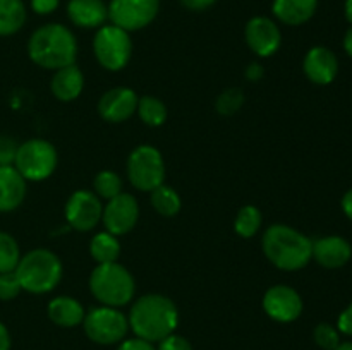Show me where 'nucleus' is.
I'll use <instances>...</instances> for the list:
<instances>
[{"label": "nucleus", "instance_id": "4", "mask_svg": "<svg viewBox=\"0 0 352 350\" xmlns=\"http://www.w3.org/2000/svg\"><path fill=\"white\" fill-rule=\"evenodd\" d=\"M64 266L60 257L48 249H33L21 256L16 277L21 288L28 294L43 295L55 290L60 283Z\"/></svg>", "mask_w": 352, "mask_h": 350}, {"label": "nucleus", "instance_id": "27", "mask_svg": "<svg viewBox=\"0 0 352 350\" xmlns=\"http://www.w3.org/2000/svg\"><path fill=\"white\" fill-rule=\"evenodd\" d=\"M263 216L261 211L254 205H244L237 211L236 220H234V230L243 239H253L261 229Z\"/></svg>", "mask_w": 352, "mask_h": 350}, {"label": "nucleus", "instance_id": "9", "mask_svg": "<svg viewBox=\"0 0 352 350\" xmlns=\"http://www.w3.org/2000/svg\"><path fill=\"white\" fill-rule=\"evenodd\" d=\"M127 178L141 192H151L165 180V161L151 144H140L127 158Z\"/></svg>", "mask_w": 352, "mask_h": 350}, {"label": "nucleus", "instance_id": "33", "mask_svg": "<svg viewBox=\"0 0 352 350\" xmlns=\"http://www.w3.org/2000/svg\"><path fill=\"white\" fill-rule=\"evenodd\" d=\"M157 350H192V345L186 336L172 333V335L165 336L164 340L158 342Z\"/></svg>", "mask_w": 352, "mask_h": 350}, {"label": "nucleus", "instance_id": "28", "mask_svg": "<svg viewBox=\"0 0 352 350\" xmlns=\"http://www.w3.org/2000/svg\"><path fill=\"white\" fill-rule=\"evenodd\" d=\"M93 192L100 199L109 201L122 192V178L113 170H100L93 178Z\"/></svg>", "mask_w": 352, "mask_h": 350}, {"label": "nucleus", "instance_id": "36", "mask_svg": "<svg viewBox=\"0 0 352 350\" xmlns=\"http://www.w3.org/2000/svg\"><path fill=\"white\" fill-rule=\"evenodd\" d=\"M60 5V0H31V9L38 16H48Z\"/></svg>", "mask_w": 352, "mask_h": 350}, {"label": "nucleus", "instance_id": "44", "mask_svg": "<svg viewBox=\"0 0 352 350\" xmlns=\"http://www.w3.org/2000/svg\"><path fill=\"white\" fill-rule=\"evenodd\" d=\"M336 350H352V342H340Z\"/></svg>", "mask_w": 352, "mask_h": 350}, {"label": "nucleus", "instance_id": "5", "mask_svg": "<svg viewBox=\"0 0 352 350\" xmlns=\"http://www.w3.org/2000/svg\"><path fill=\"white\" fill-rule=\"evenodd\" d=\"M89 292L102 305L124 307L136 294V281L131 271L120 263L96 264L89 275Z\"/></svg>", "mask_w": 352, "mask_h": 350}, {"label": "nucleus", "instance_id": "43", "mask_svg": "<svg viewBox=\"0 0 352 350\" xmlns=\"http://www.w3.org/2000/svg\"><path fill=\"white\" fill-rule=\"evenodd\" d=\"M344 14H346V19L352 24V0H346V3H344Z\"/></svg>", "mask_w": 352, "mask_h": 350}, {"label": "nucleus", "instance_id": "12", "mask_svg": "<svg viewBox=\"0 0 352 350\" xmlns=\"http://www.w3.org/2000/svg\"><path fill=\"white\" fill-rule=\"evenodd\" d=\"M140 205L138 199L129 192H120L116 198L109 199L103 206L102 222L107 232L120 237L134 230L140 220Z\"/></svg>", "mask_w": 352, "mask_h": 350}, {"label": "nucleus", "instance_id": "6", "mask_svg": "<svg viewBox=\"0 0 352 350\" xmlns=\"http://www.w3.org/2000/svg\"><path fill=\"white\" fill-rule=\"evenodd\" d=\"M57 165L58 153L50 141L34 137L17 146L14 167L26 178V182L47 180L54 175Z\"/></svg>", "mask_w": 352, "mask_h": 350}, {"label": "nucleus", "instance_id": "29", "mask_svg": "<svg viewBox=\"0 0 352 350\" xmlns=\"http://www.w3.org/2000/svg\"><path fill=\"white\" fill-rule=\"evenodd\" d=\"M21 249L17 240L10 233L0 230V273L16 271L21 259Z\"/></svg>", "mask_w": 352, "mask_h": 350}, {"label": "nucleus", "instance_id": "1", "mask_svg": "<svg viewBox=\"0 0 352 350\" xmlns=\"http://www.w3.org/2000/svg\"><path fill=\"white\" fill-rule=\"evenodd\" d=\"M127 321L134 336L158 343L175 333L179 326V309L167 295L146 294L131 305Z\"/></svg>", "mask_w": 352, "mask_h": 350}, {"label": "nucleus", "instance_id": "15", "mask_svg": "<svg viewBox=\"0 0 352 350\" xmlns=\"http://www.w3.org/2000/svg\"><path fill=\"white\" fill-rule=\"evenodd\" d=\"M140 96L133 88L117 86L103 93L98 100V113L105 122L120 124L129 120L136 113Z\"/></svg>", "mask_w": 352, "mask_h": 350}, {"label": "nucleus", "instance_id": "24", "mask_svg": "<svg viewBox=\"0 0 352 350\" xmlns=\"http://www.w3.org/2000/svg\"><path fill=\"white\" fill-rule=\"evenodd\" d=\"M89 254L98 264L113 263L120 256L119 237L110 232H98L89 240Z\"/></svg>", "mask_w": 352, "mask_h": 350}, {"label": "nucleus", "instance_id": "18", "mask_svg": "<svg viewBox=\"0 0 352 350\" xmlns=\"http://www.w3.org/2000/svg\"><path fill=\"white\" fill-rule=\"evenodd\" d=\"M67 16L74 26L98 30L109 21V7L103 0H69Z\"/></svg>", "mask_w": 352, "mask_h": 350}, {"label": "nucleus", "instance_id": "17", "mask_svg": "<svg viewBox=\"0 0 352 350\" xmlns=\"http://www.w3.org/2000/svg\"><path fill=\"white\" fill-rule=\"evenodd\" d=\"M352 247L340 235H329L313 240V259L327 270H337L349 263Z\"/></svg>", "mask_w": 352, "mask_h": 350}, {"label": "nucleus", "instance_id": "22", "mask_svg": "<svg viewBox=\"0 0 352 350\" xmlns=\"http://www.w3.org/2000/svg\"><path fill=\"white\" fill-rule=\"evenodd\" d=\"M47 314L48 319L60 328H76V326L82 325L86 311L78 299L69 297V295H58L48 302Z\"/></svg>", "mask_w": 352, "mask_h": 350}, {"label": "nucleus", "instance_id": "8", "mask_svg": "<svg viewBox=\"0 0 352 350\" xmlns=\"http://www.w3.org/2000/svg\"><path fill=\"white\" fill-rule=\"evenodd\" d=\"M82 328L93 343L119 345L129 331V321L120 309L100 304L86 311Z\"/></svg>", "mask_w": 352, "mask_h": 350}, {"label": "nucleus", "instance_id": "39", "mask_svg": "<svg viewBox=\"0 0 352 350\" xmlns=\"http://www.w3.org/2000/svg\"><path fill=\"white\" fill-rule=\"evenodd\" d=\"M217 0H181L182 5L192 12H203V10L210 9Z\"/></svg>", "mask_w": 352, "mask_h": 350}, {"label": "nucleus", "instance_id": "38", "mask_svg": "<svg viewBox=\"0 0 352 350\" xmlns=\"http://www.w3.org/2000/svg\"><path fill=\"white\" fill-rule=\"evenodd\" d=\"M244 74H246V79L250 82H258L265 78V67L261 64H258V62H253V64L248 65Z\"/></svg>", "mask_w": 352, "mask_h": 350}, {"label": "nucleus", "instance_id": "30", "mask_svg": "<svg viewBox=\"0 0 352 350\" xmlns=\"http://www.w3.org/2000/svg\"><path fill=\"white\" fill-rule=\"evenodd\" d=\"M244 93L241 88H227L217 96L215 110L223 117H230L241 110L244 105Z\"/></svg>", "mask_w": 352, "mask_h": 350}, {"label": "nucleus", "instance_id": "3", "mask_svg": "<svg viewBox=\"0 0 352 350\" xmlns=\"http://www.w3.org/2000/svg\"><path fill=\"white\" fill-rule=\"evenodd\" d=\"M265 257L282 271H299L313 259V240L284 223L270 225L261 237Z\"/></svg>", "mask_w": 352, "mask_h": 350}, {"label": "nucleus", "instance_id": "23", "mask_svg": "<svg viewBox=\"0 0 352 350\" xmlns=\"http://www.w3.org/2000/svg\"><path fill=\"white\" fill-rule=\"evenodd\" d=\"M28 10L23 0H0V36H12L23 30Z\"/></svg>", "mask_w": 352, "mask_h": 350}, {"label": "nucleus", "instance_id": "37", "mask_svg": "<svg viewBox=\"0 0 352 350\" xmlns=\"http://www.w3.org/2000/svg\"><path fill=\"white\" fill-rule=\"evenodd\" d=\"M337 329H339L342 335L352 336V302L347 305V309H344L340 312L339 319H337Z\"/></svg>", "mask_w": 352, "mask_h": 350}, {"label": "nucleus", "instance_id": "40", "mask_svg": "<svg viewBox=\"0 0 352 350\" xmlns=\"http://www.w3.org/2000/svg\"><path fill=\"white\" fill-rule=\"evenodd\" d=\"M10 347H12V338H10L9 329L0 321V350H10Z\"/></svg>", "mask_w": 352, "mask_h": 350}, {"label": "nucleus", "instance_id": "45", "mask_svg": "<svg viewBox=\"0 0 352 350\" xmlns=\"http://www.w3.org/2000/svg\"><path fill=\"white\" fill-rule=\"evenodd\" d=\"M0 167H2V163H0Z\"/></svg>", "mask_w": 352, "mask_h": 350}, {"label": "nucleus", "instance_id": "19", "mask_svg": "<svg viewBox=\"0 0 352 350\" xmlns=\"http://www.w3.org/2000/svg\"><path fill=\"white\" fill-rule=\"evenodd\" d=\"M28 182L14 165L0 167V213H10L24 202Z\"/></svg>", "mask_w": 352, "mask_h": 350}, {"label": "nucleus", "instance_id": "25", "mask_svg": "<svg viewBox=\"0 0 352 350\" xmlns=\"http://www.w3.org/2000/svg\"><path fill=\"white\" fill-rule=\"evenodd\" d=\"M150 201L155 211L160 216H165V218H172V216L179 215L182 208V199L179 192L172 189L170 185L165 184L158 185L157 189L150 192Z\"/></svg>", "mask_w": 352, "mask_h": 350}, {"label": "nucleus", "instance_id": "42", "mask_svg": "<svg viewBox=\"0 0 352 350\" xmlns=\"http://www.w3.org/2000/svg\"><path fill=\"white\" fill-rule=\"evenodd\" d=\"M344 50H346L347 55L352 58V26L346 31V34H344Z\"/></svg>", "mask_w": 352, "mask_h": 350}, {"label": "nucleus", "instance_id": "26", "mask_svg": "<svg viewBox=\"0 0 352 350\" xmlns=\"http://www.w3.org/2000/svg\"><path fill=\"white\" fill-rule=\"evenodd\" d=\"M136 113L140 115L141 122L148 127H162L167 122V106L157 96H141L140 102H138V110Z\"/></svg>", "mask_w": 352, "mask_h": 350}, {"label": "nucleus", "instance_id": "16", "mask_svg": "<svg viewBox=\"0 0 352 350\" xmlns=\"http://www.w3.org/2000/svg\"><path fill=\"white\" fill-rule=\"evenodd\" d=\"M302 71L313 84L327 86L336 81L339 74V60L330 48L318 45L308 50L302 60Z\"/></svg>", "mask_w": 352, "mask_h": 350}, {"label": "nucleus", "instance_id": "31", "mask_svg": "<svg viewBox=\"0 0 352 350\" xmlns=\"http://www.w3.org/2000/svg\"><path fill=\"white\" fill-rule=\"evenodd\" d=\"M313 340L323 350H336L340 343V331L330 323H320L313 329Z\"/></svg>", "mask_w": 352, "mask_h": 350}, {"label": "nucleus", "instance_id": "41", "mask_svg": "<svg viewBox=\"0 0 352 350\" xmlns=\"http://www.w3.org/2000/svg\"><path fill=\"white\" fill-rule=\"evenodd\" d=\"M340 205H342L344 215H346L347 218H349L351 222H352V189H349V191H347L346 194H344L342 202H340Z\"/></svg>", "mask_w": 352, "mask_h": 350}, {"label": "nucleus", "instance_id": "11", "mask_svg": "<svg viewBox=\"0 0 352 350\" xmlns=\"http://www.w3.org/2000/svg\"><path fill=\"white\" fill-rule=\"evenodd\" d=\"M64 213L71 229L78 232H89L102 222V199L93 191L78 189L69 196Z\"/></svg>", "mask_w": 352, "mask_h": 350}, {"label": "nucleus", "instance_id": "7", "mask_svg": "<svg viewBox=\"0 0 352 350\" xmlns=\"http://www.w3.org/2000/svg\"><path fill=\"white\" fill-rule=\"evenodd\" d=\"M93 54L105 71H122L133 57L131 34L113 24H103L93 38Z\"/></svg>", "mask_w": 352, "mask_h": 350}, {"label": "nucleus", "instance_id": "2", "mask_svg": "<svg viewBox=\"0 0 352 350\" xmlns=\"http://www.w3.org/2000/svg\"><path fill=\"white\" fill-rule=\"evenodd\" d=\"M28 55L31 62L47 71H58L76 64L78 40L67 26L48 23L31 33L28 40Z\"/></svg>", "mask_w": 352, "mask_h": 350}, {"label": "nucleus", "instance_id": "34", "mask_svg": "<svg viewBox=\"0 0 352 350\" xmlns=\"http://www.w3.org/2000/svg\"><path fill=\"white\" fill-rule=\"evenodd\" d=\"M17 146H19V144L14 139H10V137H0V163H2V167H6V165H14Z\"/></svg>", "mask_w": 352, "mask_h": 350}, {"label": "nucleus", "instance_id": "14", "mask_svg": "<svg viewBox=\"0 0 352 350\" xmlns=\"http://www.w3.org/2000/svg\"><path fill=\"white\" fill-rule=\"evenodd\" d=\"M261 304H263L265 314L277 323H294L305 309L299 292L284 283L268 288Z\"/></svg>", "mask_w": 352, "mask_h": 350}, {"label": "nucleus", "instance_id": "35", "mask_svg": "<svg viewBox=\"0 0 352 350\" xmlns=\"http://www.w3.org/2000/svg\"><path fill=\"white\" fill-rule=\"evenodd\" d=\"M117 350H157V347H155V343L134 336V338H124L117 347Z\"/></svg>", "mask_w": 352, "mask_h": 350}, {"label": "nucleus", "instance_id": "13", "mask_svg": "<svg viewBox=\"0 0 352 350\" xmlns=\"http://www.w3.org/2000/svg\"><path fill=\"white\" fill-rule=\"evenodd\" d=\"M244 40L256 57L268 58L282 47V31L272 17L254 16L246 23Z\"/></svg>", "mask_w": 352, "mask_h": 350}, {"label": "nucleus", "instance_id": "20", "mask_svg": "<svg viewBox=\"0 0 352 350\" xmlns=\"http://www.w3.org/2000/svg\"><path fill=\"white\" fill-rule=\"evenodd\" d=\"M85 89V74L76 64L54 71L50 81V91L58 102H74Z\"/></svg>", "mask_w": 352, "mask_h": 350}, {"label": "nucleus", "instance_id": "10", "mask_svg": "<svg viewBox=\"0 0 352 350\" xmlns=\"http://www.w3.org/2000/svg\"><path fill=\"white\" fill-rule=\"evenodd\" d=\"M107 7L110 24L133 33L144 30L157 19L160 0H110Z\"/></svg>", "mask_w": 352, "mask_h": 350}, {"label": "nucleus", "instance_id": "32", "mask_svg": "<svg viewBox=\"0 0 352 350\" xmlns=\"http://www.w3.org/2000/svg\"><path fill=\"white\" fill-rule=\"evenodd\" d=\"M21 292H23V288H21L19 280L16 277V271L0 273V301H14Z\"/></svg>", "mask_w": 352, "mask_h": 350}, {"label": "nucleus", "instance_id": "21", "mask_svg": "<svg viewBox=\"0 0 352 350\" xmlns=\"http://www.w3.org/2000/svg\"><path fill=\"white\" fill-rule=\"evenodd\" d=\"M318 10V0H274L272 12L275 19L287 26L306 24Z\"/></svg>", "mask_w": 352, "mask_h": 350}]
</instances>
